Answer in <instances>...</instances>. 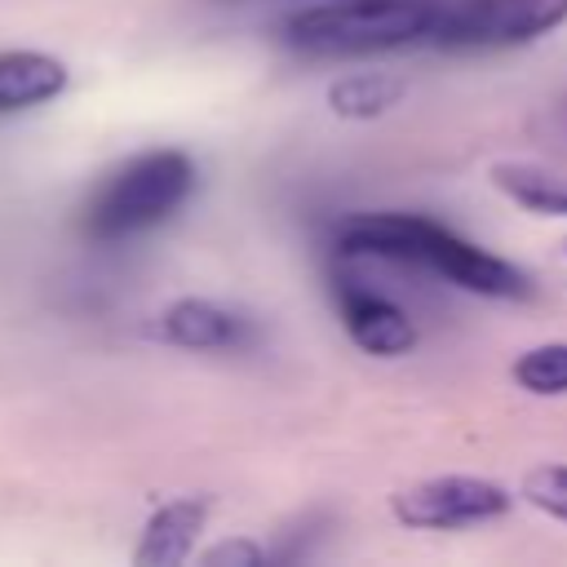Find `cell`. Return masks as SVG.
<instances>
[{"label":"cell","instance_id":"1","mask_svg":"<svg viewBox=\"0 0 567 567\" xmlns=\"http://www.w3.org/2000/svg\"><path fill=\"white\" fill-rule=\"evenodd\" d=\"M337 244L350 257H377L394 266H421L430 275H443L447 284L496 297V301H518L532 292L527 270L514 261L470 244L465 235L447 230L434 217L421 213H354L337 226Z\"/></svg>","mask_w":567,"mask_h":567},{"label":"cell","instance_id":"2","mask_svg":"<svg viewBox=\"0 0 567 567\" xmlns=\"http://www.w3.org/2000/svg\"><path fill=\"white\" fill-rule=\"evenodd\" d=\"M443 0H332L301 9L284 22V40L310 58L385 53L430 44Z\"/></svg>","mask_w":567,"mask_h":567},{"label":"cell","instance_id":"3","mask_svg":"<svg viewBox=\"0 0 567 567\" xmlns=\"http://www.w3.org/2000/svg\"><path fill=\"white\" fill-rule=\"evenodd\" d=\"M195 190V164L186 151H146L124 164L89 204L84 230L102 244L133 239L168 221Z\"/></svg>","mask_w":567,"mask_h":567},{"label":"cell","instance_id":"4","mask_svg":"<svg viewBox=\"0 0 567 567\" xmlns=\"http://www.w3.org/2000/svg\"><path fill=\"white\" fill-rule=\"evenodd\" d=\"M567 22V0H452L439 9L430 44L439 49H509L532 44Z\"/></svg>","mask_w":567,"mask_h":567},{"label":"cell","instance_id":"5","mask_svg":"<svg viewBox=\"0 0 567 567\" xmlns=\"http://www.w3.org/2000/svg\"><path fill=\"white\" fill-rule=\"evenodd\" d=\"M509 505H514L509 487H501L492 478H474V474L421 478L390 496V514L416 532H456V527L492 523V518L509 514Z\"/></svg>","mask_w":567,"mask_h":567},{"label":"cell","instance_id":"6","mask_svg":"<svg viewBox=\"0 0 567 567\" xmlns=\"http://www.w3.org/2000/svg\"><path fill=\"white\" fill-rule=\"evenodd\" d=\"M337 315L341 328L350 332V341L377 359H399L416 346V323L412 315L390 301L385 292L359 284V279H341L337 284Z\"/></svg>","mask_w":567,"mask_h":567},{"label":"cell","instance_id":"7","mask_svg":"<svg viewBox=\"0 0 567 567\" xmlns=\"http://www.w3.org/2000/svg\"><path fill=\"white\" fill-rule=\"evenodd\" d=\"M208 509H213L208 496H177V501L159 505L142 527L133 563L137 567H177V563H186L195 554V540H199L204 523H208Z\"/></svg>","mask_w":567,"mask_h":567},{"label":"cell","instance_id":"8","mask_svg":"<svg viewBox=\"0 0 567 567\" xmlns=\"http://www.w3.org/2000/svg\"><path fill=\"white\" fill-rule=\"evenodd\" d=\"M159 332L164 341L182 346V350H235L248 341V323L204 297H182L159 315Z\"/></svg>","mask_w":567,"mask_h":567},{"label":"cell","instance_id":"9","mask_svg":"<svg viewBox=\"0 0 567 567\" xmlns=\"http://www.w3.org/2000/svg\"><path fill=\"white\" fill-rule=\"evenodd\" d=\"M66 80H71L66 66L49 53H31V49L0 53V115L53 102L66 89Z\"/></svg>","mask_w":567,"mask_h":567},{"label":"cell","instance_id":"10","mask_svg":"<svg viewBox=\"0 0 567 567\" xmlns=\"http://www.w3.org/2000/svg\"><path fill=\"white\" fill-rule=\"evenodd\" d=\"M492 182L523 204L527 213H545V217H567V177L536 168V164H492Z\"/></svg>","mask_w":567,"mask_h":567},{"label":"cell","instance_id":"11","mask_svg":"<svg viewBox=\"0 0 567 567\" xmlns=\"http://www.w3.org/2000/svg\"><path fill=\"white\" fill-rule=\"evenodd\" d=\"M408 93V84L399 75H385V71H354L346 80H337L328 89V106L346 120H372V115H385L399 97Z\"/></svg>","mask_w":567,"mask_h":567},{"label":"cell","instance_id":"12","mask_svg":"<svg viewBox=\"0 0 567 567\" xmlns=\"http://www.w3.org/2000/svg\"><path fill=\"white\" fill-rule=\"evenodd\" d=\"M514 381L527 394H567V341L532 346L514 359Z\"/></svg>","mask_w":567,"mask_h":567},{"label":"cell","instance_id":"13","mask_svg":"<svg viewBox=\"0 0 567 567\" xmlns=\"http://www.w3.org/2000/svg\"><path fill=\"white\" fill-rule=\"evenodd\" d=\"M523 501L540 514L567 523V465H540L523 478Z\"/></svg>","mask_w":567,"mask_h":567},{"label":"cell","instance_id":"14","mask_svg":"<svg viewBox=\"0 0 567 567\" xmlns=\"http://www.w3.org/2000/svg\"><path fill=\"white\" fill-rule=\"evenodd\" d=\"M208 567H257V563H266V549L257 545V540H244V536H235V540H221V545H213V549H204L199 554Z\"/></svg>","mask_w":567,"mask_h":567}]
</instances>
